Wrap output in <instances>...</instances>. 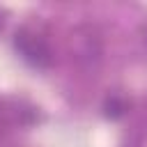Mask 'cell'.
<instances>
[{
	"label": "cell",
	"instance_id": "1",
	"mask_svg": "<svg viewBox=\"0 0 147 147\" xmlns=\"http://www.w3.org/2000/svg\"><path fill=\"white\" fill-rule=\"evenodd\" d=\"M16 51L21 53L23 60H28L34 67H46L51 62V48L46 44V39L37 32H32L30 28H21L14 37Z\"/></svg>",
	"mask_w": 147,
	"mask_h": 147
},
{
	"label": "cell",
	"instance_id": "2",
	"mask_svg": "<svg viewBox=\"0 0 147 147\" xmlns=\"http://www.w3.org/2000/svg\"><path fill=\"white\" fill-rule=\"evenodd\" d=\"M140 37H142V44H145V48H147V21H145L142 28H140Z\"/></svg>",
	"mask_w": 147,
	"mask_h": 147
}]
</instances>
